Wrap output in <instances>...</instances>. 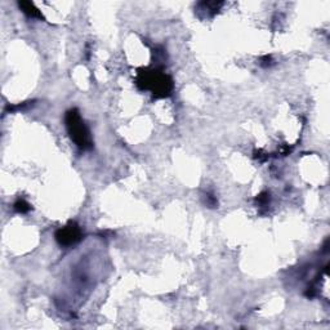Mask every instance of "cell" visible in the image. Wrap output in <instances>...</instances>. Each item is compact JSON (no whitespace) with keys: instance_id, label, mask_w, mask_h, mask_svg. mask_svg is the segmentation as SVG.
Instances as JSON below:
<instances>
[{"instance_id":"obj_1","label":"cell","mask_w":330,"mask_h":330,"mask_svg":"<svg viewBox=\"0 0 330 330\" xmlns=\"http://www.w3.org/2000/svg\"><path fill=\"white\" fill-rule=\"evenodd\" d=\"M66 125H67L68 133H70L72 141L80 148L85 150V148H89L92 146L89 132H88L85 124H84V122H82L76 110L67 112V115H66Z\"/></svg>"},{"instance_id":"obj_2","label":"cell","mask_w":330,"mask_h":330,"mask_svg":"<svg viewBox=\"0 0 330 330\" xmlns=\"http://www.w3.org/2000/svg\"><path fill=\"white\" fill-rule=\"evenodd\" d=\"M58 243L61 245H71L80 239V230L79 227L75 225H70V226L62 228L56 235Z\"/></svg>"},{"instance_id":"obj_3","label":"cell","mask_w":330,"mask_h":330,"mask_svg":"<svg viewBox=\"0 0 330 330\" xmlns=\"http://www.w3.org/2000/svg\"><path fill=\"white\" fill-rule=\"evenodd\" d=\"M18 5H20V8H21L22 11L25 12L27 16H30V17H38V18L43 17L41 13L39 12V9H38L33 3H30V1H21Z\"/></svg>"},{"instance_id":"obj_4","label":"cell","mask_w":330,"mask_h":330,"mask_svg":"<svg viewBox=\"0 0 330 330\" xmlns=\"http://www.w3.org/2000/svg\"><path fill=\"white\" fill-rule=\"evenodd\" d=\"M16 209H17L18 212L25 213V212H27V210H30V205L27 204L26 201L20 200V201H17V203H16Z\"/></svg>"}]
</instances>
